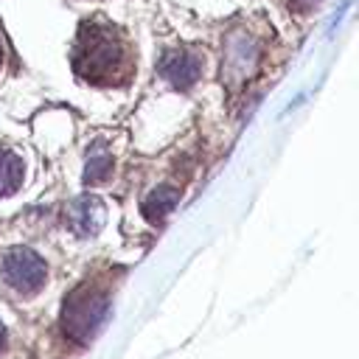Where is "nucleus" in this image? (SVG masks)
I'll list each match as a JSON object with an SVG mask.
<instances>
[{"label": "nucleus", "mask_w": 359, "mask_h": 359, "mask_svg": "<svg viewBox=\"0 0 359 359\" xmlns=\"http://www.w3.org/2000/svg\"><path fill=\"white\" fill-rule=\"evenodd\" d=\"M6 342V328H3V323H0V345Z\"/></svg>", "instance_id": "8"}, {"label": "nucleus", "mask_w": 359, "mask_h": 359, "mask_svg": "<svg viewBox=\"0 0 359 359\" xmlns=\"http://www.w3.org/2000/svg\"><path fill=\"white\" fill-rule=\"evenodd\" d=\"M73 70L79 79L101 87L126 84L135 73V50L121 28L93 17L79 28L73 48Z\"/></svg>", "instance_id": "1"}, {"label": "nucleus", "mask_w": 359, "mask_h": 359, "mask_svg": "<svg viewBox=\"0 0 359 359\" xmlns=\"http://www.w3.org/2000/svg\"><path fill=\"white\" fill-rule=\"evenodd\" d=\"M0 272H3V280H6L11 289H17L20 294H34V292H39L42 283H45V278H48L45 261H42L36 252L25 250V247L8 250L6 258H3Z\"/></svg>", "instance_id": "3"}, {"label": "nucleus", "mask_w": 359, "mask_h": 359, "mask_svg": "<svg viewBox=\"0 0 359 359\" xmlns=\"http://www.w3.org/2000/svg\"><path fill=\"white\" fill-rule=\"evenodd\" d=\"M199 73H202L199 56H196L194 50H185V48L168 50V53L163 56V62H160V76H163L168 84L180 87V90L191 87V84L199 79Z\"/></svg>", "instance_id": "4"}, {"label": "nucleus", "mask_w": 359, "mask_h": 359, "mask_svg": "<svg viewBox=\"0 0 359 359\" xmlns=\"http://www.w3.org/2000/svg\"><path fill=\"white\" fill-rule=\"evenodd\" d=\"M112 174V157L107 151H95L87 160V171H84V182L87 185H98Z\"/></svg>", "instance_id": "7"}, {"label": "nucleus", "mask_w": 359, "mask_h": 359, "mask_svg": "<svg viewBox=\"0 0 359 359\" xmlns=\"http://www.w3.org/2000/svg\"><path fill=\"white\" fill-rule=\"evenodd\" d=\"M107 309H109V303H107V292L101 286H95V283L79 286L67 297L65 311H62V325H65L67 337L87 342L98 331L101 320L107 317Z\"/></svg>", "instance_id": "2"}, {"label": "nucleus", "mask_w": 359, "mask_h": 359, "mask_svg": "<svg viewBox=\"0 0 359 359\" xmlns=\"http://www.w3.org/2000/svg\"><path fill=\"white\" fill-rule=\"evenodd\" d=\"M22 177H25L22 160L11 149H0V196L14 194L22 185Z\"/></svg>", "instance_id": "6"}, {"label": "nucleus", "mask_w": 359, "mask_h": 359, "mask_svg": "<svg viewBox=\"0 0 359 359\" xmlns=\"http://www.w3.org/2000/svg\"><path fill=\"white\" fill-rule=\"evenodd\" d=\"M0 59H3V45H0Z\"/></svg>", "instance_id": "9"}, {"label": "nucleus", "mask_w": 359, "mask_h": 359, "mask_svg": "<svg viewBox=\"0 0 359 359\" xmlns=\"http://www.w3.org/2000/svg\"><path fill=\"white\" fill-rule=\"evenodd\" d=\"M67 224L76 236L87 238L93 233H98V227L104 224V205L93 196H81L67 208Z\"/></svg>", "instance_id": "5"}]
</instances>
